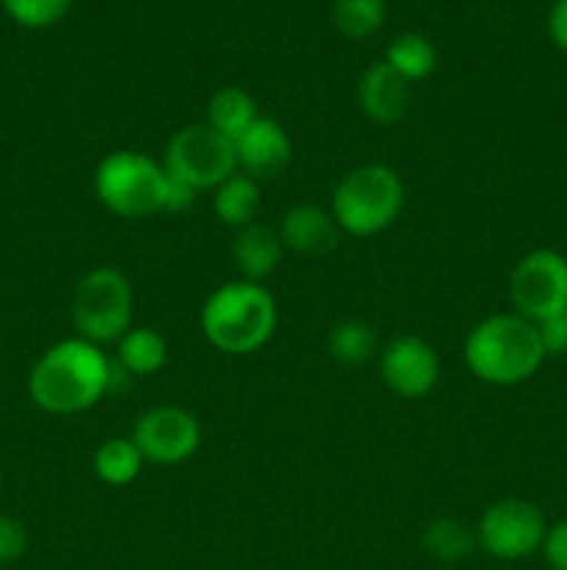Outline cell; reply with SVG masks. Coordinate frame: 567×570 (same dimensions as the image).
Here are the masks:
<instances>
[{
  "instance_id": "6",
  "label": "cell",
  "mask_w": 567,
  "mask_h": 570,
  "mask_svg": "<svg viewBox=\"0 0 567 570\" xmlns=\"http://www.w3.org/2000/svg\"><path fill=\"white\" fill-rule=\"evenodd\" d=\"M76 337L92 345L117 343L131 328L133 289L117 267H94L78 282L70 304Z\"/></svg>"
},
{
  "instance_id": "8",
  "label": "cell",
  "mask_w": 567,
  "mask_h": 570,
  "mask_svg": "<svg viewBox=\"0 0 567 570\" xmlns=\"http://www.w3.org/2000/svg\"><path fill=\"white\" fill-rule=\"evenodd\" d=\"M548 523L537 504L526 499H500L481 512L476 540L489 557L504 562L526 560L543 549Z\"/></svg>"
},
{
  "instance_id": "11",
  "label": "cell",
  "mask_w": 567,
  "mask_h": 570,
  "mask_svg": "<svg viewBox=\"0 0 567 570\" xmlns=\"http://www.w3.org/2000/svg\"><path fill=\"white\" fill-rule=\"evenodd\" d=\"M381 379L398 399H426L439 382V356L431 343L415 334L395 337L381 351Z\"/></svg>"
},
{
  "instance_id": "5",
  "label": "cell",
  "mask_w": 567,
  "mask_h": 570,
  "mask_svg": "<svg viewBox=\"0 0 567 570\" xmlns=\"http://www.w3.org/2000/svg\"><path fill=\"white\" fill-rule=\"evenodd\" d=\"M404 181L387 165H361L342 176L331 195V215L350 237L387 232L404 209Z\"/></svg>"
},
{
  "instance_id": "16",
  "label": "cell",
  "mask_w": 567,
  "mask_h": 570,
  "mask_svg": "<svg viewBox=\"0 0 567 570\" xmlns=\"http://www.w3.org/2000/svg\"><path fill=\"white\" fill-rule=\"evenodd\" d=\"M211 209H215L217 220H220L222 226L233 228V232L250 226V223H256V217H259L261 212L259 181H253V178L237 170L233 176H228L220 187H215Z\"/></svg>"
},
{
  "instance_id": "9",
  "label": "cell",
  "mask_w": 567,
  "mask_h": 570,
  "mask_svg": "<svg viewBox=\"0 0 567 570\" xmlns=\"http://www.w3.org/2000/svg\"><path fill=\"white\" fill-rule=\"evenodd\" d=\"M509 295L517 315L531 323L567 309V259L559 250L537 248L523 256L509 276Z\"/></svg>"
},
{
  "instance_id": "17",
  "label": "cell",
  "mask_w": 567,
  "mask_h": 570,
  "mask_svg": "<svg viewBox=\"0 0 567 570\" xmlns=\"http://www.w3.org/2000/svg\"><path fill=\"white\" fill-rule=\"evenodd\" d=\"M115 345V362L131 379L156 376L167 365V354H170L165 337L148 326H131Z\"/></svg>"
},
{
  "instance_id": "26",
  "label": "cell",
  "mask_w": 567,
  "mask_h": 570,
  "mask_svg": "<svg viewBox=\"0 0 567 570\" xmlns=\"http://www.w3.org/2000/svg\"><path fill=\"white\" fill-rule=\"evenodd\" d=\"M539 340H543L545 356H565L567 354V309L548 321L537 323Z\"/></svg>"
},
{
  "instance_id": "28",
  "label": "cell",
  "mask_w": 567,
  "mask_h": 570,
  "mask_svg": "<svg viewBox=\"0 0 567 570\" xmlns=\"http://www.w3.org/2000/svg\"><path fill=\"white\" fill-rule=\"evenodd\" d=\"M548 33L556 48L567 53V0H556L548 14Z\"/></svg>"
},
{
  "instance_id": "14",
  "label": "cell",
  "mask_w": 567,
  "mask_h": 570,
  "mask_svg": "<svg viewBox=\"0 0 567 570\" xmlns=\"http://www.w3.org/2000/svg\"><path fill=\"white\" fill-rule=\"evenodd\" d=\"M278 234L284 239V248L304 256H322L337 245L339 226L331 212L315 204H298L284 212Z\"/></svg>"
},
{
  "instance_id": "21",
  "label": "cell",
  "mask_w": 567,
  "mask_h": 570,
  "mask_svg": "<svg viewBox=\"0 0 567 570\" xmlns=\"http://www.w3.org/2000/svg\"><path fill=\"white\" fill-rule=\"evenodd\" d=\"M378 348V334L376 328L367 321L359 317H348V321H339L337 326L328 332V354L331 360H337L339 365L359 367L365 362L372 360Z\"/></svg>"
},
{
  "instance_id": "27",
  "label": "cell",
  "mask_w": 567,
  "mask_h": 570,
  "mask_svg": "<svg viewBox=\"0 0 567 570\" xmlns=\"http://www.w3.org/2000/svg\"><path fill=\"white\" fill-rule=\"evenodd\" d=\"M543 554L554 570H567V521H559L554 523V527H548V534H545V543H543Z\"/></svg>"
},
{
  "instance_id": "2",
  "label": "cell",
  "mask_w": 567,
  "mask_h": 570,
  "mask_svg": "<svg viewBox=\"0 0 567 570\" xmlns=\"http://www.w3.org/2000/svg\"><path fill=\"white\" fill-rule=\"evenodd\" d=\"M467 371L493 387L528 382L545 362L537 323L517 312L484 317L465 340Z\"/></svg>"
},
{
  "instance_id": "20",
  "label": "cell",
  "mask_w": 567,
  "mask_h": 570,
  "mask_svg": "<svg viewBox=\"0 0 567 570\" xmlns=\"http://www.w3.org/2000/svg\"><path fill=\"white\" fill-rule=\"evenodd\" d=\"M420 543L426 554L437 562H461L476 551L478 540L472 529H467L454 518H437L428 523L420 534Z\"/></svg>"
},
{
  "instance_id": "4",
  "label": "cell",
  "mask_w": 567,
  "mask_h": 570,
  "mask_svg": "<svg viewBox=\"0 0 567 570\" xmlns=\"http://www.w3.org/2000/svg\"><path fill=\"white\" fill-rule=\"evenodd\" d=\"M170 176L165 165L142 150H115L94 170V195L100 204L126 220H145L167 212Z\"/></svg>"
},
{
  "instance_id": "23",
  "label": "cell",
  "mask_w": 567,
  "mask_h": 570,
  "mask_svg": "<svg viewBox=\"0 0 567 570\" xmlns=\"http://www.w3.org/2000/svg\"><path fill=\"white\" fill-rule=\"evenodd\" d=\"M334 26L348 39H367L384 26V0H334Z\"/></svg>"
},
{
  "instance_id": "25",
  "label": "cell",
  "mask_w": 567,
  "mask_h": 570,
  "mask_svg": "<svg viewBox=\"0 0 567 570\" xmlns=\"http://www.w3.org/2000/svg\"><path fill=\"white\" fill-rule=\"evenodd\" d=\"M28 551V532L17 518L0 515V566L22 560Z\"/></svg>"
},
{
  "instance_id": "22",
  "label": "cell",
  "mask_w": 567,
  "mask_h": 570,
  "mask_svg": "<svg viewBox=\"0 0 567 570\" xmlns=\"http://www.w3.org/2000/svg\"><path fill=\"white\" fill-rule=\"evenodd\" d=\"M94 476L111 488H126L139 476L145 456L131 438H111L94 451Z\"/></svg>"
},
{
  "instance_id": "18",
  "label": "cell",
  "mask_w": 567,
  "mask_h": 570,
  "mask_svg": "<svg viewBox=\"0 0 567 570\" xmlns=\"http://www.w3.org/2000/svg\"><path fill=\"white\" fill-rule=\"evenodd\" d=\"M259 117L256 111V100L245 92L242 87H222L206 104V126L215 128L217 134H222L226 139L237 142L245 131L250 128V122Z\"/></svg>"
},
{
  "instance_id": "3",
  "label": "cell",
  "mask_w": 567,
  "mask_h": 570,
  "mask_svg": "<svg viewBox=\"0 0 567 570\" xmlns=\"http://www.w3.org/2000/svg\"><path fill=\"white\" fill-rule=\"evenodd\" d=\"M278 326V306L270 289L256 282H228L206 298L200 332L211 348L228 356H245L270 343Z\"/></svg>"
},
{
  "instance_id": "19",
  "label": "cell",
  "mask_w": 567,
  "mask_h": 570,
  "mask_svg": "<svg viewBox=\"0 0 567 570\" xmlns=\"http://www.w3.org/2000/svg\"><path fill=\"white\" fill-rule=\"evenodd\" d=\"M384 61L406 81H422L437 67V48L428 37L417 31H406L387 45Z\"/></svg>"
},
{
  "instance_id": "24",
  "label": "cell",
  "mask_w": 567,
  "mask_h": 570,
  "mask_svg": "<svg viewBox=\"0 0 567 570\" xmlns=\"http://www.w3.org/2000/svg\"><path fill=\"white\" fill-rule=\"evenodd\" d=\"M72 0H3V9L17 26L50 28L61 22L70 11Z\"/></svg>"
},
{
  "instance_id": "1",
  "label": "cell",
  "mask_w": 567,
  "mask_h": 570,
  "mask_svg": "<svg viewBox=\"0 0 567 570\" xmlns=\"http://www.w3.org/2000/svg\"><path fill=\"white\" fill-rule=\"evenodd\" d=\"M111 393V360L81 337L50 345L28 373V395L48 415H78Z\"/></svg>"
},
{
  "instance_id": "10",
  "label": "cell",
  "mask_w": 567,
  "mask_h": 570,
  "mask_svg": "<svg viewBox=\"0 0 567 570\" xmlns=\"http://www.w3.org/2000/svg\"><path fill=\"white\" fill-rule=\"evenodd\" d=\"M131 440L145 462L181 465L200 449V423L181 406H153L137 417Z\"/></svg>"
},
{
  "instance_id": "30",
  "label": "cell",
  "mask_w": 567,
  "mask_h": 570,
  "mask_svg": "<svg viewBox=\"0 0 567 570\" xmlns=\"http://www.w3.org/2000/svg\"><path fill=\"white\" fill-rule=\"evenodd\" d=\"M0 490H3V471H0Z\"/></svg>"
},
{
  "instance_id": "7",
  "label": "cell",
  "mask_w": 567,
  "mask_h": 570,
  "mask_svg": "<svg viewBox=\"0 0 567 570\" xmlns=\"http://www.w3.org/2000/svg\"><path fill=\"white\" fill-rule=\"evenodd\" d=\"M161 165L167 176L200 193V189L220 187L228 176L237 173V154H233L231 139L217 134L206 122H192L172 134Z\"/></svg>"
},
{
  "instance_id": "12",
  "label": "cell",
  "mask_w": 567,
  "mask_h": 570,
  "mask_svg": "<svg viewBox=\"0 0 567 570\" xmlns=\"http://www.w3.org/2000/svg\"><path fill=\"white\" fill-rule=\"evenodd\" d=\"M237 170L253 181H272L281 176L292 159V139L272 117H256L248 131L233 142Z\"/></svg>"
},
{
  "instance_id": "15",
  "label": "cell",
  "mask_w": 567,
  "mask_h": 570,
  "mask_svg": "<svg viewBox=\"0 0 567 570\" xmlns=\"http://www.w3.org/2000/svg\"><path fill=\"white\" fill-rule=\"evenodd\" d=\"M284 250L287 248H284V239L281 234H278V228L250 223V226L239 228V232L233 234L231 259L245 282L261 284L270 273H276L278 265H281Z\"/></svg>"
},
{
  "instance_id": "13",
  "label": "cell",
  "mask_w": 567,
  "mask_h": 570,
  "mask_svg": "<svg viewBox=\"0 0 567 570\" xmlns=\"http://www.w3.org/2000/svg\"><path fill=\"white\" fill-rule=\"evenodd\" d=\"M359 106L367 120L378 126H395L404 120L411 104V89L406 78H400L387 61H376L359 78Z\"/></svg>"
},
{
  "instance_id": "29",
  "label": "cell",
  "mask_w": 567,
  "mask_h": 570,
  "mask_svg": "<svg viewBox=\"0 0 567 570\" xmlns=\"http://www.w3.org/2000/svg\"><path fill=\"white\" fill-rule=\"evenodd\" d=\"M195 189L187 187L183 181H178V178L170 176V189H167V212H172V215H178V212H187L189 206L195 204Z\"/></svg>"
}]
</instances>
